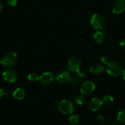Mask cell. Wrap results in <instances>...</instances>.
I'll list each match as a JSON object with an SVG mask.
<instances>
[{"instance_id":"44dd1931","label":"cell","mask_w":125,"mask_h":125,"mask_svg":"<svg viewBox=\"0 0 125 125\" xmlns=\"http://www.w3.org/2000/svg\"><path fill=\"white\" fill-rule=\"evenodd\" d=\"M8 94H9L8 92L4 91V89L0 88V99L3 98V96H8Z\"/></svg>"},{"instance_id":"5b68a950","label":"cell","mask_w":125,"mask_h":125,"mask_svg":"<svg viewBox=\"0 0 125 125\" xmlns=\"http://www.w3.org/2000/svg\"><path fill=\"white\" fill-rule=\"evenodd\" d=\"M82 61L79 57L73 56L69 60L68 62V69L72 73H77L80 71Z\"/></svg>"},{"instance_id":"30bf717a","label":"cell","mask_w":125,"mask_h":125,"mask_svg":"<svg viewBox=\"0 0 125 125\" xmlns=\"http://www.w3.org/2000/svg\"><path fill=\"white\" fill-rule=\"evenodd\" d=\"M53 80V74L51 72H45L39 77V81L42 85H47Z\"/></svg>"},{"instance_id":"52a82bcc","label":"cell","mask_w":125,"mask_h":125,"mask_svg":"<svg viewBox=\"0 0 125 125\" xmlns=\"http://www.w3.org/2000/svg\"><path fill=\"white\" fill-rule=\"evenodd\" d=\"M95 90V85L92 82L87 81L84 82L80 88V92L84 95H90Z\"/></svg>"},{"instance_id":"4fadbf2b","label":"cell","mask_w":125,"mask_h":125,"mask_svg":"<svg viewBox=\"0 0 125 125\" xmlns=\"http://www.w3.org/2000/svg\"><path fill=\"white\" fill-rule=\"evenodd\" d=\"M25 97V91L21 88H18L13 93V98L17 100H21Z\"/></svg>"},{"instance_id":"603a6c76","label":"cell","mask_w":125,"mask_h":125,"mask_svg":"<svg viewBox=\"0 0 125 125\" xmlns=\"http://www.w3.org/2000/svg\"><path fill=\"white\" fill-rule=\"evenodd\" d=\"M120 46L122 50H123L124 51H125V39H123L120 43Z\"/></svg>"},{"instance_id":"8fae6325","label":"cell","mask_w":125,"mask_h":125,"mask_svg":"<svg viewBox=\"0 0 125 125\" xmlns=\"http://www.w3.org/2000/svg\"><path fill=\"white\" fill-rule=\"evenodd\" d=\"M103 101L99 98H93L89 103V109L93 112L99 110L103 105Z\"/></svg>"},{"instance_id":"7402d4cb","label":"cell","mask_w":125,"mask_h":125,"mask_svg":"<svg viewBox=\"0 0 125 125\" xmlns=\"http://www.w3.org/2000/svg\"><path fill=\"white\" fill-rule=\"evenodd\" d=\"M7 1H8L9 5H10L11 6H15L18 3V0H7Z\"/></svg>"},{"instance_id":"277c9868","label":"cell","mask_w":125,"mask_h":125,"mask_svg":"<svg viewBox=\"0 0 125 125\" xmlns=\"http://www.w3.org/2000/svg\"><path fill=\"white\" fill-rule=\"evenodd\" d=\"M90 23L93 27L96 30H102L104 27L105 20L104 17L99 14H94L91 18Z\"/></svg>"},{"instance_id":"d6986e66","label":"cell","mask_w":125,"mask_h":125,"mask_svg":"<svg viewBox=\"0 0 125 125\" xmlns=\"http://www.w3.org/2000/svg\"><path fill=\"white\" fill-rule=\"evenodd\" d=\"M85 99L83 96L79 95L77 96L75 98V102L79 105H82L85 103Z\"/></svg>"},{"instance_id":"2e32d148","label":"cell","mask_w":125,"mask_h":125,"mask_svg":"<svg viewBox=\"0 0 125 125\" xmlns=\"http://www.w3.org/2000/svg\"><path fill=\"white\" fill-rule=\"evenodd\" d=\"M39 77H40V76L38 75V74L34 73H31V74H29L28 76V80L31 82H36L38 81V80H39Z\"/></svg>"},{"instance_id":"6da1fadb","label":"cell","mask_w":125,"mask_h":125,"mask_svg":"<svg viewBox=\"0 0 125 125\" xmlns=\"http://www.w3.org/2000/svg\"><path fill=\"white\" fill-rule=\"evenodd\" d=\"M101 61L107 66V72L111 76L118 77L122 74L123 69L120 63L116 61H110L106 56H102Z\"/></svg>"},{"instance_id":"5bb4252c","label":"cell","mask_w":125,"mask_h":125,"mask_svg":"<svg viewBox=\"0 0 125 125\" xmlns=\"http://www.w3.org/2000/svg\"><path fill=\"white\" fill-rule=\"evenodd\" d=\"M93 39L94 41L98 44H101L104 39V35L103 32L100 31H97L94 33Z\"/></svg>"},{"instance_id":"7c38bea8","label":"cell","mask_w":125,"mask_h":125,"mask_svg":"<svg viewBox=\"0 0 125 125\" xmlns=\"http://www.w3.org/2000/svg\"><path fill=\"white\" fill-rule=\"evenodd\" d=\"M104 71V66L98 63H95L93 64L90 68V71L92 74H95V75H99V74H103Z\"/></svg>"},{"instance_id":"9a60e30c","label":"cell","mask_w":125,"mask_h":125,"mask_svg":"<svg viewBox=\"0 0 125 125\" xmlns=\"http://www.w3.org/2000/svg\"><path fill=\"white\" fill-rule=\"evenodd\" d=\"M117 121L121 123H125V109L119 110L117 114Z\"/></svg>"},{"instance_id":"9c48e42d","label":"cell","mask_w":125,"mask_h":125,"mask_svg":"<svg viewBox=\"0 0 125 125\" xmlns=\"http://www.w3.org/2000/svg\"><path fill=\"white\" fill-rule=\"evenodd\" d=\"M3 79L9 83H14L17 80V74L12 69H7L3 72Z\"/></svg>"},{"instance_id":"ac0fdd59","label":"cell","mask_w":125,"mask_h":125,"mask_svg":"<svg viewBox=\"0 0 125 125\" xmlns=\"http://www.w3.org/2000/svg\"><path fill=\"white\" fill-rule=\"evenodd\" d=\"M69 122L71 123L73 125H76L79 122V116L77 115H73L71 116H70V117L69 118Z\"/></svg>"},{"instance_id":"8992f818","label":"cell","mask_w":125,"mask_h":125,"mask_svg":"<svg viewBox=\"0 0 125 125\" xmlns=\"http://www.w3.org/2000/svg\"><path fill=\"white\" fill-rule=\"evenodd\" d=\"M112 10L114 14H120L125 10V0H115L112 5Z\"/></svg>"},{"instance_id":"e0dca14e","label":"cell","mask_w":125,"mask_h":125,"mask_svg":"<svg viewBox=\"0 0 125 125\" xmlns=\"http://www.w3.org/2000/svg\"><path fill=\"white\" fill-rule=\"evenodd\" d=\"M113 101H114V98L110 95L105 96L103 100V104H107V105H109V104H112Z\"/></svg>"},{"instance_id":"ba28073f","label":"cell","mask_w":125,"mask_h":125,"mask_svg":"<svg viewBox=\"0 0 125 125\" xmlns=\"http://www.w3.org/2000/svg\"><path fill=\"white\" fill-rule=\"evenodd\" d=\"M56 80L60 83H66L70 82L72 77L70 73L66 71H61L58 73L56 77Z\"/></svg>"},{"instance_id":"3957f363","label":"cell","mask_w":125,"mask_h":125,"mask_svg":"<svg viewBox=\"0 0 125 125\" xmlns=\"http://www.w3.org/2000/svg\"><path fill=\"white\" fill-rule=\"evenodd\" d=\"M17 61V55L15 52H10L4 56V57L0 60V64L4 67L8 68L14 66Z\"/></svg>"},{"instance_id":"ffe728a7","label":"cell","mask_w":125,"mask_h":125,"mask_svg":"<svg viewBox=\"0 0 125 125\" xmlns=\"http://www.w3.org/2000/svg\"><path fill=\"white\" fill-rule=\"evenodd\" d=\"M98 120L100 123L101 124H105L106 123V120H105V117L103 116L101 114H99L98 116Z\"/></svg>"},{"instance_id":"d4e9b609","label":"cell","mask_w":125,"mask_h":125,"mask_svg":"<svg viewBox=\"0 0 125 125\" xmlns=\"http://www.w3.org/2000/svg\"><path fill=\"white\" fill-rule=\"evenodd\" d=\"M122 75H123V78L124 80H125V69H124V70L123 71Z\"/></svg>"},{"instance_id":"7a4b0ae2","label":"cell","mask_w":125,"mask_h":125,"mask_svg":"<svg viewBox=\"0 0 125 125\" xmlns=\"http://www.w3.org/2000/svg\"><path fill=\"white\" fill-rule=\"evenodd\" d=\"M60 112L64 115L71 114L74 111V106L72 102L69 99H63L60 102L58 105Z\"/></svg>"},{"instance_id":"cb8c5ba5","label":"cell","mask_w":125,"mask_h":125,"mask_svg":"<svg viewBox=\"0 0 125 125\" xmlns=\"http://www.w3.org/2000/svg\"><path fill=\"white\" fill-rule=\"evenodd\" d=\"M4 9V5H3V3L0 1V12H1Z\"/></svg>"}]
</instances>
